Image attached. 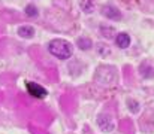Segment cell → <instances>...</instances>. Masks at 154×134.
Returning a JSON list of instances; mask_svg holds the SVG:
<instances>
[{
    "label": "cell",
    "mask_w": 154,
    "mask_h": 134,
    "mask_svg": "<svg viewBox=\"0 0 154 134\" xmlns=\"http://www.w3.org/2000/svg\"><path fill=\"white\" fill-rule=\"evenodd\" d=\"M48 51H50L51 55H54L58 60H67L73 54L72 45L69 43L67 40H63V39H54V40H51L48 43Z\"/></svg>",
    "instance_id": "6da1fadb"
},
{
    "label": "cell",
    "mask_w": 154,
    "mask_h": 134,
    "mask_svg": "<svg viewBox=\"0 0 154 134\" xmlns=\"http://www.w3.org/2000/svg\"><path fill=\"white\" fill-rule=\"evenodd\" d=\"M26 88L29 91V94L32 97H35V98H45L48 95V91L47 89L44 88L42 85H38L35 82H27L26 84Z\"/></svg>",
    "instance_id": "7a4b0ae2"
},
{
    "label": "cell",
    "mask_w": 154,
    "mask_h": 134,
    "mask_svg": "<svg viewBox=\"0 0 154 134\" xmlns=\"http://www.w3.org/2000/svg\"><path fill=\"white\" fill-rule=\"evenodd\" d=\"M96 122H97V127L102 130L103 133H111V131H114V128H115L114 121H112L111 116H108V115H99Z\"/></svg>",
    "instance_id": "3957f363"
},
{
    "label": "cell",
    "mask_w": 154,
    "mask_h": 134,
    "mask_svg": "<svg viewBox=\"0 0 154 134\" xmlns=\"http://www.w3.org/2000/svg\"><path fill=\"white\" fill-rule=\"evenodd\" d=\"M115 45L121 49H126L130 46V36L127 33H118L115 36Z\"/></svg>",
    "instance_id": "277c9868"
},
{
    "label": "cell",
    "mask_w": 154,
    "mask_h": 134,
    "mask_svg": "<svg viewBox=\"0 0 154 134\" xmlns=\"http://www.w3.org/2000/svg\"><path fill=\"white\" fill-rule=\"evenodd\" d=\"M102 13L106 16V18H109V19H115V21L121 18V13H120L118 9H115L114 6H103Z\"/></svg>",
    "instance_id": "5b68a950"
},
{
    "label": "cell",
    "mask_w": 154,
    "mask_h": 134,
    "mask_svg": "<svg viewBox=\"0 0 154 134\" xmlns=\"http://www.w3.org/2000/svg\"><path fill=\"white\" fill-rule=\"evenodd\" d=\"M18 34L24 39H32L35 36V28L32 25H21L18 28Z\"/></svg>",
    "instance_id": "8992f818"
},
{
    "label": "cell",
    "mask_w": 154,
    "mask_h": 134,
    "mask_svg": "<svg viewBox=\"0 0 154 134\" xmlns=\"http://www.w3.org/2000/svg\"><path fill=\"white\" fill-rule=\"evenodd\" d=\"M76 45L79 46V49H82V51H88V49H91L93 42H91L88 37H79L78 42H76Z\"/></svg>",
    "instance_id": "52a82bcc"
},
{
    "label": "cell",
    "mask_w": 154,
    "mask_h": 134,
    "mask_svg": "<svg viewBox=\"0 0 154 134\" xmlns=\"http://www.w3.org/2000/svg\"><path fill=\"white\" fill-rule=\"evenodd\" d=\"M79 6H81L82 12H85V13H91L94 10V3L91 0H81Z\"/></svg>",
    "instance_id": "ba28073f"
},
{
    "label": "cell",
    "mask_w": 154,
    "mask_h": 134,
    "mask_svg": "<svg viewBox=\"0 0 154 134\" xmlns=\"http://www.w3.org/2000/svg\"><path fill=\"white\" fill-rule=\"evenodd\" d=\"M100 31H102V34L106 39H111L114 36V28L112 27H105V25H102L100 27Z\"/></svg>",
    "instance_id": "9c48e42d"
},
{
    "label": "cell",
    "mask_w": 154,
    "mask_h": 134,
    "mask_svg": "<svg viewBox=\"0 0 154 134\" xmlns=\"http://www.w3.org/2000/svg\"><path fill=\"white\" fill-rule=\"evenodd\" d=\"M26 15L27 16H36L38 15V9L35 4H27L26 6Z\"/></svg>",
    "instance_id": "30bf717a"
},
{
    "label": "cell",
    "mask_w": 154,
    "mask_h": 134,
    "mask_svg": "<svg viewBox=\"0 0 154 134\" xmlns=\"http://www.w3.org/2000/svg\"><path fill=\"white\" fill-rule=\"evenodd\" d=\"M129 109H130L132 112H135V113H136V112L139 110V106H138V103H136V101L129 100Z\"/></svg>",
    "instance_id": "8fae6325"
},
{
    "label": "cell",
    "mask_w": 154,
    "mask_h": 134,
    "mask_svg": "<svg viewBox=\"0 0 154 134\" xmlns=\"http://www.w3.org/2000/svg\"><path fill=\"white\" fill-rule=\"evenodd\" d=\"M99 49H100V54L102 55H106V54H111V49H108L103 43H99Z\"/></svg>",
    "instance_id": "7c38bea8"
}]
</instances>
